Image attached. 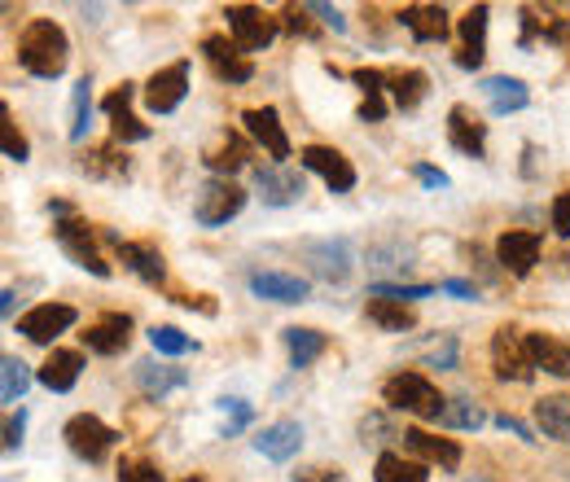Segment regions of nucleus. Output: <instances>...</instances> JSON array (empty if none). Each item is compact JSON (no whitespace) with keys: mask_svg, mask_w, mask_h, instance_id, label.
I'll return each instance as SVG.
<instances>
[{"mask_svg":"<svg viewBox=\"0 0 570 482\" xmlns=\"http://www.w3.org/2000/svg\"><path fill=\"white\" fill-rule=\"evenodd\" d=\"M71 62V40L53 18H31L18 36V66L36 79H58Z\"/></svg>","mask_w":570,"mask_h":482,"instance_id":"obj_1","label":"nucleus"},{"mask_svg":"<svg viewBox=\"0 0 570 482\" xmlns=\"http://www.w3.org/2000/svg\"><path fill=\"white\" fill-rule=\"evenodd\" d=\"M382 399L395 408V413H413V417H426V421H439V413H443V395H439V386L430 382V378H421V373H395V378H387V386H382Z\"/></svg>","mask_w":570,"mask_h":482,"instance_id":"obj_2","label":"nucleus"},{"mask_svg":"<svg viewBox=\"0 0 570 482\" xmlns=\"http://www.w3.org/2000/svg\"><path fill=\"white\" fill-rule=\"evenodd\" d=\"M242 206H246V189H242L238 180L211 176V180H202V189H198V198H193V219H198L202 228H219V224H228L233 215H242Z\"/></svg>","mask_w":570,"mask_h":482,"instance_id":"obj_3","label":"nucleus"},{"mask_svg":"<svg viewBox=\"0 0 570 482\" xmlns=\"http://www.w3.org/2000/svg\"><path fill=\"white\" fill-rule=\"evenodd\" d=\"M53 232H58V246H62L84 272H92V277H110V264H105L101 251H97V232H92V224H84V219H75V215H58Z\"/></svg>","mask_w":570,"mask_h":482,"instance_id":"obj_4","label":"nucleus"},{"mask_svg":"<svg viewBox=\"0 0 570 482\" xmlns=\"http://www.w3.org/2000/svg\"><path fill=\"white\" fill-rule=\"evenodd\" d=\"M224 18H228V36H233V45L242 53L268 49L277 40V31H281V23L273 14H264V10H255V5H228Z\"/></svg>","mask_w":570,"mask_h":482,"instance_id":"obj_5","label":"nucleus"},{"mask_svg":"<svg viewBox=\"0 0 570 482\" xmlns=\"http://www.w3.org/2000/svg\"><path fill=\"white\" fill-rule=\"evenodd\" d=\"M62 439H66V447H71L79 460L97 465V460H105V452H110L114 443H119V430H110V426H105L101 417H92V413H79V417L66 421Z\"/></svg>","mask_w":570,"mask_h":482,"instance_id":"obj_6","label":"nucleus"},{"mask_svg":"<svg viewBox=\"0 0 570 482\" xmlns=\"http://www.w3.org/2000/svg\"><path fill=\"white\" fill-rule=\"evenodd\" d=\"M492 373L501 382H531L535 378V365L527 355V333H518L514 325L496 329V338H492Z\"/></svg>","mask_w":570,"mask_h":482,"instance_id":"obj_7","label":"nucleus"},{"mask_svg":"<svg viewBox=\"0 0 570 482\" xmlns=\"http://www.w3.org/2000/svg\"><path fill=\"white\" fill-rule=\"evenodd\" d=\"M242 124H246V137L255 145H264V154L277 163V167H290V137L281 128V114L273 105H251L242 114Z\"/></svg>","mask_w":570,"mask_h":482,"instance_id":"obj_8","label":"nucleus"},{"mask_svg":"<svg viewBox=\"0 0 570 482\" xmlns=\"http://www.w3.org/2000/svg\"><path fill=\"white\" fill-rule=\"evenodd\" d=\"M299 163H303L307 172H316V176L329 185V193H352V189H356V167H352V158H342L333 145H303V150H299Z\"/></svg>","mask_w":570,"mask_h":482,"instance_id":"obj_9","label":"nucleus"},{"mask_svg":"<svg viewBox=\"0 0 570 482\" xmlns=\"http://www.w3.org/2000/svg\"><path fill=\"white\" fill-rule=\"evenodd\" d=\"M75 320H79L75 307H66V303H40V307H31L27 316H18V333H23L27 342H36V346H49V342H53L58 333H66Z\"/></svg>","mask_w":570,"mask_h":482,"instance_id":"obj_10","label":"nucleus"},{"mask_svg":"<svg viewBox=\"0 0 570 482\" xmlns=\"http://www.w3.org/2000/svg\"><path fill=\"white\" fill-rule=\"evenodd\" d=\"M202 58L211 62V71L228 84H251L255 79V62L233 45V36H206L202 40Z\"/></svg>","mask_w":570,"mask_h":482,"instance_id":"obj_11","label":"nucleus"},{"mask_svg":"<svg viewBox=\"0 0 570 482\" xmlns=\"http://www.w3.org/2000/svg\"><path fill=\"white\" fill-rule=\"evenodd\" d=\"M540 232H527V228H509L496 237V259L509 277H531V268L540 264Z\"/></svg>","mask_w":570,"mask_h":482,"instance_id":"obj_12","label":"nucleus"},{"mask_svg":"<svg viewBox=\"0 0 570 482\" xmlns=\"http://www.w3.org/2000/svg\"><path fill=\"white\" fill-rule=\"evenodd\" d=\"M185 92H189V62L180 58V62H172V66H163V71L150 75V84H145V105H150L154 114H172V110L185 101Z\"/></svg>","mask_w":570,"mask_h":482,"instance_id":"obj_13","label":"nucleus"},{"mask_svg":"<svg viewBox=\"0 0 570 482\" xmlns=\"http://www.w3.org/2000/svg\"><path fill=\"white\" fill-rule=\"evenodd\" d=\"M132 97H137V88H132V84H119V88H114V92L101 101V110L110 114V132H114V141H124V145L150 137V128L132 114Z\"/></svg>","mask_w":570,"mask_h":482,"instance_id":"obj_14","label":"nucleus"},{"mask_svg":"<svg viewBox=\"0 0 570 482\" xmlns=\"http://www.w3.org/2000/svg\"><path fill=\"white\" fill-rule=\"evenodd\" d=\"M132 342V316L128 312H105L101 320H92L84 329V346L97 355H119Z\"/></svg>","mask_w":570,"mask_h":482,"instance_id":"obj_15","label":"nucleus"},{"mask_svg":"<svg viewBox=\"0 0 570 482\" xmlns=\"http://www.w3.org/2000/svg\"><path fill=\"white\" fill-rule=\"evenodd\" d=\"M447 141H452V150L483 158L487 154V124H479V114L470 105H452L447 110Z\"/></svg>","mask_w":570,"mask_h":482,"instance_id":"obj_16","label":"nucleus"},{"mask_svg":"<svg viewBox=\"0 0 570 482\" xmlns=\"http://www.w3.org/2000/svg\"><path fill=\"white\" fill-rule=\"evenodd\" d=\"M255 189L268 206H294L303 198V172L294 167H255Z\"/></svg>","mask_w":570,"mask_h":482,"instance_id":"obj_17","label":"nucleus"},{"mask_svg":"<svg viewBox=\"0 0 570 482\" xmlns=\"http://www.w3.org/2000/svg\"><path fill=\"white\" fill-rule=\"evenodd\" d=\"M114 251H119V264H128L145 286H163L167 259H163L159 246H150V241H124V237H114Z\"/></svg>","mask_w":570,"mask_h":482,"instance_id":"obj_18","label":"nucleus"},{"mask_svg":"<svg viewBox=\"0 0 570 482\" xmlns=\"http://www.w3.org/2000/svg\"><path fill=\"white\" fill-rule=\"evenodd\" d=\"M479 92L487 97V105H492V114H518V110H527L531 105V88L518 79V75H487L483 84H479Z\"/></svg>","mask_w":570,"mask_h":482,"instance_id":"obj_19","label":"nucleus"},{"mask_svg":"<svg viewBox=\"0 0 570 482\" xmlns=\"http://www.w3.org/2000/svg\"><path fill=\"white\" fill-rule=\"evenodd\" d=\"M251 294L268 303H307L312 286L294 272H251Z\"/></svg>","mask_w":570,"mask_h":482,"instance_id":"obj_20","label":"nucleus"},{"mask_svg":"<svg viewBox=\"0 0 570 482\" xmlns=\"http://www.w3.org/2000/svg\"><path fill=\"white\" fill-rule=\"evenodd\" d=\"M487 58V5H474L461 18V53H456V66L461 71H479Z\"/></svg>","mask_w":570,"mask_h":482,"instance_id":"obj_21","label":"nucleus"},{"mask_svg":"<svg viewBox=\"0 0 570 482\" xmlns=\"http://www.w3.org/2000/svg\"><path fill=\"white\" fill-rule=\"evenodd\" d=\"M400 27L413 31L421 45H430V40H447V31H452L443 5H404V10H400Z\"/></svg>","mask_w":570,"mask_h":482,"instance_id":"obj_22","label":"nucleus"},{"mask_svg":"<svg viewBox=\"0 0 570 482\" xmlns=\"http://www.w3.org/2000/svg\"><path fill=\"white\" fill-rule=\"evenodd\" d=\"M527 355L548 378H570V346L557 342L553 333H527Z\"/></svg>","mask_w":570,"mask_h":482,"instance_id":"obj_23","label":"nucleus"},{"mask_svg":"<svg viewBox=\"0 0 570 482\" xmlns=\"http://www.w3.org/2000/svg\"><path fill=\"white\" fill-rule=\"evenodd\" d=\"M303 447V426L299 421H273L268 430H259L255 439V452L268 456V460H294Z\"/></svg>","mask_w":570,"mask_h":482,"instance_id":"obj_24","label":"nucleus"},{"mask_svg":"<svg viewBox=\"0 0 570 482\" xmlns=\"http://www.w3.org/2000/svg\"><path fill=\"white\" fill-rule=\"evenodd\" d=\"M307 259H312V272L325 277V281H347L352 277L347 241H316V246H307Z\"/></svg>","mask_w":570,"mask_h":482,"instance_id":"obj_25","label":"nucleus"},{"mask_svg":"<svg viewBox=\"0 0 570 482\" xmlns=\"http://www.w3.org/2000/svg\"><path fill=\"white\" fill-rule=\"evenodd\" d=\"M404 447L408 452H417L421 460H430V465H439V469H456L461 465V447H456L452 439H439V434H426V430H404Z\"/></svg>","mask_w":570,"mask_h":482,"instance_id":"obj_26","label":"nucleus"},{"mask_svg":"<svg viewBox=\"0 0 570 482\" xmlns=\"http://www.w3.org/2000/svg\"><path fill=\"white\" fill-rule=\"evenodd\" d=\"M79 373H84V355H79V351H53L36 378H40V386H49L53 395H66V391L79 382Z\"/></svg>","mask_w":570,"mask_h":482,"instance_id":"obj_27","label":"nucleus"},{"mask_svg":"<svg viewBox=\"0 0 570 482\" xmlns=\"http://www.w3.org/2000/svg\"><path fill=\"white\" fill-rule=\"evenodd\" d=\"M352 79H356L360 92H365L360 118H365V124H382V118H387V75L373 71V66H360V71H352Z\"/></svg>","mask_w":570,"mask_h":482,"instance_id":"obj_28","label":"nucleus"},{"mask_svg":"<svg viewBox=\"0 0 570 482\" xmlns=\"http://www.w3.org/2000/svg\"><path fill=\"white\" fill-rule=\"evenodd\" d=\"M137 386L150 395V399H163L180 386H189V373L185 369H167V365H154V359H141L137 365Z\"/></svg>","mask_w":570,"mask_h":482,"instance_id":"obj_29","label":"nucleus"},{"mask_svg":"<svg viewBox=\"0 0 570 482\" xmlns=\"http://www.w3.org/2000/svg\"><path fill=\"white\" fill-rule=\"evenodd\" d=\"M387 92H391V101H395L400 110H417V105L426 101V92H430V75L417 71V66L395 71V75H387Z\"/></svg>","mask_w":570,"mask_h":482,"instance_id":"obj_30","label":"nucleus"},{"mask_svg":"<svg viewBox=\"0 0 570 482\" xmlns=\"http://www.w3.org/2000/svg\"><path fill=\"white\" fill-rule=\"evenodd\" d=\"M202 163H206V167H211L215 176H224V180H228L233 172L251 167V145H246L242 137H233V132H228V137L219 141V150H211V154H206Z\"/></svg>","mask_w":570,"mask_h":482,"instance_id":"obj_31","label":"nucleus"},{"mask_svg":"<svg viewBox=\"0 0 570 482\" xmlns=\"http://www.w3.org/2000/svg\"><path fill=\"white\" fill-rule=\"evenodd\" d=\"M281 338H286V351H290V365H294V369H307L312 359H320L325 346H329V338H325L320 329H299V325L286 329Z\"/></svg>","mask_w":570,"mask_h":482,"instance_id":"obj_32","label":"nucleus"},{"mask_svg":"<svg viewBox=\"0 0 570 482\" xmlns=\"http://www.w3.org/2000/svg\"><path fill=\"white\" fill-rule=\"evenodd\" d=\"M365 316H369L378 329H387V333H408V329L417 325L413 307H408V303H395V299H369V303H365Z\"/></svg>","mask_w":570,"mask_h":482,"instance_id":"obj_33","label":"nucleus"},{"mask_svg":"<svg viewBox=\"0 0 570 482\" xmlns=\"http://www.w3.org/2000/svg\"><path fill=\"white\" fill-rule=\"evenodd\" d=\"M535 426L553 439V443H570V399L548 395L535 404Z\"/></svg>","mask_w":570,"mask_h":482,"instance_id":"obj_34","label":"nucleus"},{"mask_svg":"<svg viewBox=\"0 0 570 482\" xmlns=\"http://www.w3.org/2000/svg\"><path fill=\"white\" fill-rule=\"evenodd\" d=\"M373 482H430V473H426V465L404 460L400 452H382L373 465Z\"/></svg>","mask_w":570,"mask_h":482,"instance_id":"obj_35","label":"nucleus"},{"mask_svg":"<svg viewBox=\"0 0 570 482\" xmlns=\"http://www.w3.org/2000/svg\"><path fill=\"white\" fill-rule=\"evenodd\" d=\"M0 378H5V382H0V399H5V404H23V395L31 386V369L23 365L18 355H5V359H0Z\"/></svg>","mask_w":570,"mask_h":482,"instance_id":"obj_36","label":"nucleus"},{"mask_svg":"<svg viewBox=\"0 0 570 482\" xmlns=\"http://www.w3.org/2000/svg\"><path fill=\"white\" fill-rule=\"evenodd\" d=\"M88 128H92V84L79 79L75 92H71V141L84 145V141H88Z\"/></svg>","mask_w":570,"mask_h":482,"instance_id":"obj_37","label":"nucleus"},{"mask_svg":"<svg viewBox=\"0 0 570 482\" xmlns=\"http://www.w3.org/2000/svg\"><path fill=\"white\" fill-rule=\"evenodd\" d=\"M439 426H447V430H479V426H483V408H479L470 395H456V399L443 404Z\"/></svg>","mask_w":570,"mask_h":482,"instance_id":"obj_38","label":"nucleus"},{"mask_svg":"<svg viewBox=\"0 0 570 482\" xmlns=\"http://www.w3.org/2000/svg\"><path fill=\"white\" fill-rule=\"evenodd\" d=\"M0 150H5V158H14V163H27V158H31V145H27V137L18 132L10 105L0 110Z\"/></svg>","mask_w":570,"mask_h":482,"instance_id":"obj_39","label":"nucleus"},{"mask_svg":"<svg viewBox=\"0 0 570 482\" xmlns=\"http://www.w3.org/2000/svg\"><path fill=\"white\" fill-rule=\"evenodd\" d=\"M150 342H154L159 355H189V351H198V342H193L189 333H180L176 325H154V329H150Z\"/></svg>","mask_w":570,"mask_h":482,"instance_id":"obj_40","label":"nucleus"},{"mask_svg":"<svg viewBox=\"0 0 570 482\" xmlns=\"http://www.w3.org/2000/svg\"><path fill=\"white\" fill-rule=\"evenodd\" d=\"M84 172H88V176H114V180H124V176H128V158H119L114 150H92V154L84 158Z\"/></svg>","mask_w":570,"mask_h":482,"instance_id":"obj_41","label":"nucleus"},{"mask_svg":"<svg viewBox=\"0 0 570 482\" xmlns=\"http://www.w3.org/2000/svg\"><path fill=\"white\" fill-rule=\"evenodd\" d=\"M219 413L228 417V421H224V439H233V434H242V430L251 426V417H255L246 399H219Z\"/></svg>","mask_w":570,"mask_h":482,"instance_id":"obj_42","label":"nucleus"},{"mask_svg":"<svg viewBox=\"0 0 570 482\" xmlns=\"http://www.w3.org/2000/svg\"><path fill=\"white\" fill-rule=\"evenodd\" d=\"M430 294H434V286H391V281L369 290V299H395V303H413V299H430Z\"/></svg>","mask_w":570,"mask_h":482,"instance_id":"obj_43","label":"nucleus"},{"mask_svg":"<svg viewBox=\"0 0 570 482\" xmlns=\"http://www.w3.org/2000/svg\"><path fill=\"white\" fill-rule=\"evenodd\" d=\"M119 482H163V473L150 460H124L119 465Z\"/></svg>","mask_w":570,"mask_h":482,"instance_id":"obj_44","label":"nucleus"},{"mask_svg":"<svg viewBox=\"0 0 570 482\" xmlns=\"http://www.w3.org/2000/svg\"><path fill=\"white\" fill-rule=\"evenodd\" d=\"M23 434H27V413H10L5 417V452H18L23 447Z\"/></svg>","mask_w":570,"mask_h":482,"instance_id":"obj_45","label":"nucleus"},{"mask_svg":"<svg viewBox=\"0 0 570 482\" xmlns=\"http://www.w3.org/2000/svg\"><path fill=\"white\" fill-rule=\"evenodd\" d=\"M553 232H557V237H570V189L553 198Z\"/></svg>","mask_w":570,"mask_h":482,"instance_id":"obj_46","label":"nucleus"},{"mask_svg":"<svg viewBox=\"0 0 570 482\" xmlns=\"http://www.w3.org/2000/svg\"><path fill=\"white\" fill-rule=\"evenodd\" d=\"M430 369H456V338H443V346L430 351Z\"/></svg>","mask_w":570,"mask_h":482,"instance_id":"obj_47","label":"nucleus"},{"mask_svg":"<svg viewBox=\"0 0 570 482\" xmlns=\"http://www.w3.org/2000/svg\"><path fill=\"white\" fill-rule=\"evenodd\" d=\"M303 14H307V5H303V10L286 5V10H281V18H286V31H294V36H312V23H307Z\"/></svg>","mask_w":570,"mask_h":482,"instance_id":"obj_48","label":"nucleus"},{"mask_svg":"<svg viewBox=\"0 0 570 482\" xmlns=\"http://www.w3.org/2000/svg\"><path fill=\"white\" fill-rule=\"evenodd\" d=\"M413 176H417L426 189H447V176H443L439 167H430V163H417V167H413Z\"/></svg>","mask_w":570,"mask_h":482,"instance_id":"obj_49","label":"nucleus"},{"mask_svg":"<svg viewBox=\"0 0 570 482\" xmlns=\"http://www.w3.org/2000/svg\"><path fill=\"white\" fill-rule=\"evenodd\" d=\"M307 14H316L325 27H333V31H347V18H342L333 5H307Z\"/></svg>","mask_w":570,"mask_h":482,"instance_id":"obj_50","label":"nucleus"},{"mask_svg":"<svg viewBox=\"0 0 570 482\" xmlns=\"http://www.w3.org/2000/svg\"><path fill=\"white\" fill-rule=\"evenodd\" d=\"M496 426H501V430H509V434H518L522 443H535V430H531V426H522V421H518V417H509V413H501V417H496Z\"/></svg>","mask_w":570,"mask_h":482,"instance_id":"obj_51","label":"nucleus"},{"mask_svg":"<svg viewBox=\"0 0 570 482\" xmlns=\"http://www.w3.org/2000/svg\"><path fill=\"white\" fill-rule=\"evenodd\" d=\"M439 290H443V294H452V299H479V290H474L470 281H443Z\"/></svg>","mask_w":570,"mask_h":482,"instance_id":"obj_52","label":"nucleus"},{"mask_svg":"<svg viewBox=\"0 0 570 482\" xmlns=\"http://www.w3.org/2000/svg\"><path fill=\"white\" fill-rule=\"evenodd\" d=\"M294 482H338V469H303L294 473Z\"/></svg>","mask_w":570,"mask_h":482,"instance_id":"obj_53","label":"nucleus"},{"mask_svg":"<svg viewBox=\"0 0 570 482\" xmlns=\"http://www.w3.org/2000/svg\"><path fill=\"white\" fill-rule=\"evenodd\" d=\"M0 312H5V316L14 312V290H5V294H0Z\"/></svg>","mask_w":570,"mask_h":482,"instance_id":"obj_54","label":"nucleus"},{"mask_svg":"<svg viewBox=\"0 0 570 482\" xmlns=\"http://www.w3.org/2000/svg\"><path fill=\"white\" fill-rule=\"evenodd\" d=\"M185 482H206V478H185Z\"/></svg>","mask_w":570,"mask_h":482,"instance_id":"obj_55","label":"nucleus"},{"mask_svg":"<svg viewBox=\"0 0 570 482\" xmlns=\"http://www.w3.org/2000/svg\"><path fill=\"white\" fill-rule=\"evenodd\" d=\"M470 482H483V478H470Z\"/></svg>","mask_w":570,"mask_h":482,"instance_id":"obj_56","label":"nucleus"}]
</instances>
